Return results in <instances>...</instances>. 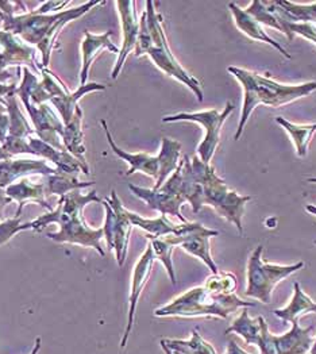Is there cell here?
Masks as SVG:
<instances>
[{"mask_svg": "<svg viewBox=\"0 0 316 354\" xmlns=\"http://www.w3.org/2000/svg\"><path fill=\"white\" fill-rule=\"evenodd\" d=\"M99 202L102 199L97 196L96 191H91L86 195L80 189H75L58 199L57 207L44 215H39L37 219L29 222L30 230L42 232L50 223L59 225L57 233H48L46 236L58 243H73L82 245L84 248L95 249L102 257L106 256L104 249L102 248V238L104 236L103 227L92 229L86 223L83 209L86 205Z\"/></svg>", "mask_w": 316, "mask_h": 354, "instance_id": "1", "label": "cell"}, {"mask_svg": "<svg viewBox=\"0 0 316 354\" xmlns=\"http://www.w3.org/2000/svg\"><path fill=\"white\" fill-rule=\"evenodd\" d=\"M104 4V1H86L84 4L55 14H37L29 10L22 14H4L0 11L3 30L14 34L29 46H35L42 56V66L48 68L50 55L57 48L58 34L68 24L82 18L93 7Z\"/></svg>", "mask_w": 316, "mask_h": 354, "instance_id": "2", "label": "cell"}, {"mask_svg": "<svg viewBox=\"0 0 316 354\" xmlns=\"http://www.w3.org/2000/svg\"><path fill=\"white\" fill-rule=\"evenodd\" d=\"M227 71L243 88V104L238 129L234 137L235 141L241 138L248 120L252 117V113L259 104L279 109L304 96H308L316 91V82L296 86L281 84L272 80L269 76H261L256 72L246 71L242 68L229 66Z\"/></svg>", "mask_w": 316, "mask_h": 354, "instance_id": "3", "label": "cell"}, {"mask_svg": "<svg viewBox=\"0 0 316 354\" xmlns=\"http://www.w3.org/2000/svg\"><path fill=\"white\" fill-rule=\"evenodd\" d=\"M254 303L245 301L241 297L231 294H215L210 291L205 286L192 288L185 294L176 297L169 304L157 308L154 311L156 317H215L227 319L232 313L239 308L253 307Z\"/></svg>", "mask_w": 316, "mask_h": 354, "instance_id": "4", "label": "cell"}, {"mask_svg": "<svg viewBox=\"0 0 316 354\" xmlns=\"http://www.w3.org/2000/svg\"><path fill=\"white\" fill-rule=\"evenodd\" d=\"M191 162L194 174L203 188V205L212 207L222 218L234 223L242 236V216L245 214V206L252 201V196H242L230 189L226 181L215 174V169L204 164L198 156H195Z\"/></svg>", "mask_w": 316, "mask_h": 354, "instance_id": "5", "label": "cell"}, {"mask_svg": "<svg viewBox=\"0 0 316 354\" xmlns=\"http://www.w3.org/2000/svg\"><path fill=\"white\" fill-rule=\"evenodd\" d=\"M100 123L106 133L107 142L111 150L114 151V154L130 165L129 171L126 172V176H131L136 172H142L145 175L153 177L156 180L153 189L157 191L177 169L180 162V154H181V144L178 141L164 137L161 140V149L157 156H150L146 153H129L116 145L107 127L106 120L102 119Z\"/></svg>", "mask_w": 316, "mask_h": 354, "instance_id": "6", "label": "cell"}, {"mask_svg": "<svg viewBox=\"0 0 316 354\" xmlns=\"http://www.w3.org/2000/svg\"><path fill=\"white\" fill-rule=\"evenodd\" d=\"M145 14L147 29L151 35V46L146 52V56L150 57L158 69H161L168 76L187 86L196 95L198 100L203 102L204 93L201 89V82L192 75H189L173 56L172 50L168 45L165 30L162 26V15L156 11L153 1H146Z\"/></svg>", "mask_w": 316, "mask_h": 354, "instance_id": "7", "label": "cell"}, {"mask_svg": "<svg viewBox=\"0 0 316 354\" xmlns=\"http://www.w3.org/2000/svg\"><path fill=\"white\" fill-rule=\"evenodd\" d=\"M263 246L259 245L250 254L248 263V287L245 295L268 304L270 303L272 292L275 287L292 273L297 272L304 266V263L295 266H273L262 261Z\"/></svg>", "mask_w": 316, "mask_h": 354, "instance_id": "8", "label": "cell"}, {"mask_svg": "<svg viewBox=\"0 0 316 354\" xmlns=\"http://www.w3.org/2000/svg\"><path fill=\"white\" fill-rule=\"evenodd\" d=\"M234 110H235V106L229 102L222 113H219L216 109L201 111V113H180V114L164 117L162 122L164 123L195 122L201 124L205 130V136L201 145L198 147V157L204 164L210 165V161L212 160L221 142V131H222L223 123L230 117Z\"/></svg>", "mask_w": 316, "mask_h": 354, "instance_id": "9", "label": "cell"}, {"mask_svg": "<svg viewBox=\"0 0 316 354\" xmlns=\"http://www.w3.org/2000/svg\"><path fill=\"white\" fill-rule=\"evenodd\" d=\"M102 205L106 211L104 219V238L110 250L115 252L118 266H124L130 234L133 230V223L127 215L129 209L122 205L118 194L113 189L111 196L102 201Z\"/></svg>", "mask_w": 316, "mask_h": 354, "instance_id": "10", "label": "cell"}, {"mask_svg": "<svg viewBox=\"0 0 316 354\" xmlns=\"http://www.w3.org/2000/svg\"><path fill=\"white\" fill-rule=\"evenodd\" d=\"M37 72L42 76L41 83L49 96V102L57 109L64 124H66L71 119L73 118L75 111L79 107L77 103L83 96H86V93L93 92V91H104L106 89V86H103V84L89 83L86 86H80L75 92H69L65 87V84H62L57 76L53 72H50L48 68L38 65Z\"/></svg>", "mask_w": 316, "mask_h": 354, "instance_id": "11", "label": "cell"}, {"mask_svg": "<svg viewBox=\"0 0 316 354\" xmlns=\"http://www.w3.org/2000/svg\"><path fill=\"white\" fill-rule=\"evenodd\" d=\"M219 236V232L204 227L201 223H181L178 230L173 236H164L173 246H181L187 253L198 257L208 269H211L212 274L219 272L218 266L215 264L211 250H210V238Z\"/></svg>", "mask_w": 316, "mask_h": 354, "instance_id": "12", "label": "cell"}, {"mask_svg": "<svg viewBox=\"0 0 316 354\" xmlns=\"http://www.w3.org/2000/svg\"><path fill=\"white\" fill-rule=\"evenodd\" d=\"M17 96V91H14L4 97L7 102V113L10 117V129L6 142L1 145V148L12 157L19 154L35 156L29 145L30 137H32L35 133L34 129H31L29 120L21 113Z\"/></svg>", "mask_w": 316, "mask_h": 354, "instance_id": "13", "label": "cell"}, {"mask_svg": "<svg viewBox=\"0 0 316 354\" xmlns=\"http://www.w3.org/2000/svg\"><path fill=\"white\" fill-rule=\"evenodd\" d=\"M21 100L26 111L29 113L37 138H39L41 141L49 144L50 147L58 150H65L61 142V136L64 133V123L53 113L52 107L48 103H44L41 106H34L29 99H21Z\"/></svg>", "mask_w": 316, "mask_h": 354, "instance_id": "14", "label": "cell"}, {"mask_svg": "<svg viewBox=\"0 0 316 354\" xmlns=\"http://www.w3.org/2000/svg\"><path fill=\"white\" fill-rule=\"evenodd\" d=\"M34 57L35 50L31 46L14 34L0 30V84L12 80V75L6 71L7 66L31 65L37 71L38 64H35Z\"/></svg>", "mask_w": 316, "mask_h": 354, "instance_id": "15", "label": "cell"}, {"mask_svg": "<svg viewBox=\"0 0 316 354\" xmlns=\"http://www.w3.org/2000/svg\"><path fill=\"white\" fill-rule=\"evenodd\" d=\"M115 4L119 17H120L123 41H122V48L119 49L115 66L111 73L113 80L118 79V76L126 62V59L129 57L130 53H133L136 50L138 34H140V21L137 19V14H136V3L120 0V1H116Z\"/></svg>", "mask_w": 316, "mask_h": 354, "instance_id": "16", "label": "cell"}, {"mask_svg": "<svg viewBox=\"0 0 316 354\" xmlns=\"http://www.w3.org/2000/svg\"><path fill=\"white\" fill-rule=\"evenodd\" d=\"M61 174L55 167L48 165V161L42 158H17L0 161V188L6 189L15 181L31 176H49Z\"/></svg>", "mask_w": 316, "mask_h": 354, "instance_id": "17", "label": "cell"}, {"mask_svg": "<svg viewBox=\"0 0 316 354\" xmlns=\"http://www.w3.org/2000/svg\"><path fill=\"white\" fill-rule=\"evenodd\" d=\"M154 260H156V256H154V252H153V248L151 245L149 243L146 250L144 252V254L140 257V260L137 261V264L134 266V270H133V276H131V292H130V307H129V318H127V326H126V330H124V334H123V338L120 341V348L123 349L127 344V339H129V335L133 330V326H134V321H136V311H137V304H138V300H140V296L141 292L150 277V273H151V268L154 264Z\"/></svg>", "mask_w": 316, "mask_h": 354, "instance_id": "18", "label": "cell"}, {"mask_svg": "<svg viewBox=\"0 0 316 354\" xmlns=\"http://www.w3.org/2000/svg\"><path fill=\"white\" fill-rule=\"evenodd\" d=\"M6 195L12 201L18 203V209L15 212V216L21 218L24 207L28 202H34L38 203L39 206L46 208L48 211H53V207L50 206L46 201V184L44 176H41V180L34 181L32 176L24 177L18 180L17 183L8 185L6 189Z\"/></svg>", "mask_w": 316, "mask_h": 354, "instance_id": "19", "label": "cell"}, {"mask_svg": "<svg viewBox=\"0 0 316 354\" xmlns=\"http://www.w3.org/2000/svg\"><path fill=\"white\" fill-rule=\"evenodd\" d=\"M129 189L133 192V195L144 201L147 206L151 209L158 211L161 215H173L181 223L188 222L181 214V206L185 203V201L181 196L171 192H164L161 189L156 191L153 188L149 189V188L137 187L133 184H129Z\"/></svg>", "mask_w": 316, "mask_h": 354, "instance_id": "20", "label": "cell"}, {"mask_svg": "<svg viewBox=\"0 0 316 354\" xmlns=\"http://www.w3.org/2000/svg\"><path fill=\"white\" fill-rule=\"evenodd\" d=\"M113 31H107L99 35L92 34L89 30L84 31V38L82 42V69H80V86H86L88 73L92 64L103 50L119 55V49L111 42Z\"/></svg>", "mask_w": 316, "mask_h": 354, "instance_id": "21", "label": "cell"}, {"mask_svg": "<svg viewBox=\"0 0 316 354\" xmlns=\"http://www.w3.org/2000/svg\"><path fill=\"white\" fill-rule=\"evenodd\" d=\"M30 148L32 149L35 157L42 158L45 161H50L55 164V168L58 169L61 174L77 176L80 172L84 174L83 167L80 162L66 150H58V149L50 147L49 144L41 141L39 138L30 137Z\"/></svg>", "mask_w": 316, "mask_h": 354, "instance_id": "22", "label": "cell"}, {"mask_svg": "<svg viewBox=\"0 0 316 354\" xmlns=\"http://www.w3.org/2000/svg\"><path fill=\"white\" fill-rule=\"evenodd\" d=\"M290 330L283 335L273 334V342L276 354H308L314 345V338L311 335L313 326L301 328L299 322L290 324Z\"/></svg>", "mask_w": 316, "mask_h": 354, "instance_id": "23", "label": "cell"}, {"mask_svg": "<svg viewBox=\"0 0 316 354\" xmlns=\"http://www.w3.org/2000/svg\"><path fill=\"white\" fill-rule=\"evenodd\" d=\"M84 133H83V111L80 107L76 109L73 118L66 124H64V133L61 141L65 150L71 153L83 167L84 174L89 175V167L86 160V147H84Z\"/></svg>", "mask_w": 316, "mask_h": 354, "instance_id": "24", "label": "cell"}, {"mask_svg": "<svg viewBox=\"0 0 316 354\" xmlns=\"http://www.w3.org/2000/svg\"><path fill=\"white\" fill-rule=\"evenodd\" d=\"M229 10L234 17V22L236 25V28L241 30L243 34H246L249 38L254 39V41H259V42H265L270 46H273L275 49H277L283 56H286L288 59H292V56L287 52L286 48H283L277 41H275L272 37H269L266 34V31L262 29V26L259 25V22L246 11L239 8L235 3H230L229 4Z\"/></svg>", "mask_w": 316, "mask_h": 354, "instance_id": "25", "label": "cell"}, {"mask_svg": "<svg viewBox=\"0 0 316 354\" xmlns=\"http://www.w3.org/2000/svg\"><path fill=\"white\" fill-rule=\"evenodd\" d=\"M293 291H295L293 297L287 307L275 311L276 317L289 324L297 321V318L303 314L316 313V301H314L307 294H304L299 283H295Z\"/></svg>", "mask_w": 316, "mask_h": 354, "instance_id": "26", "label": "cell"}, {"mask_svg": "<svg viewBox=\"0 0 316 354\" xmlns=\"http://www.w3.org/2000/svg\"><path fill=\"white\" fill-rule=\"evenodd\" d=\"M133 226H137L140 229L145 230L147 233L149 239H154V238H164L167 236H173L177 233L178 226L180 225H174L172 223L167 215H161L156 219H147L144 218L136 212L129 211L127 212Z\"/></svg>", "mask_w": 316, "mask_h": 354, "instance_id": "27", "label": "cell"}, {"mask_svg": "<svg viewBox=\"0 0 316 354\" xmlns=\"http://www.w3.org/2000/svg\"><path fill=\"white\" fill-rule=\"evenodd\" d=\"M276 122L287 131L296 148L299 157H306L311 140L316 133V123L313 124H295L283 117L276 118Z\"/></svg>", "mask_w": 316, "mask_h": 354, "instance_id": "28", "label": "cell"}, {"mask_svg": "<svg viewBox=\"0 0 316 354\" xmlns=\"http://www.w3.org/2000/svg\"><path fill=\"white\" fill-rule=\"evenodd\" d=\"M262 319L263 317L252 319L249 317L248 308H243L241 313V317H238L232 322V325L226 330V334L236 333L245 339L248 345H257L261 337V330H262Z\"/></svg>", "mask_w": 316, "mask_h": 354, "instance_id": "29", "label": "cell"}, {"mask_svg": "<svg viewBox=\"0 0 316 354\" xmlns=\"http://www.w3.org/2000/svg\"><path fill=\"white\" fill-rule=\"evenodd\" d=\"M280 15L293 24H316V1L311 4H299L292 1H276Z\"/></svg>", "mask_w": 316, "mask_h": 354, "instance_id": "30", "label": "cell"}, {"mask_svg": "<svg viewBox=\"0 0 316 354\" xmlns=\"http://www.w3.org/2000/svg\"><path fill=\"white\" fill-rule=\"evenodd\" d=\"M173 352L181 354H216L210 342L203 339L199 331L194 330L188 341L183 339H164Z\"/></svg>", "mask_w": 316, "mask_h": 354, "instance_id": "31", "label": "cell"}, {"mask_svg": "<svg viewBox=\"0 0 316 354\" xmlns=\"http://www.w3.org/2000/svg\"><path fill=\"white\" fill-rule=\"evenodd\" d=\"M269 8L276 14L281 28H283V32L288 37L289 41H293L295 35H300L308 41H311L313 44L316 45V26L313 24H293V22H288L286 21L280 12H279V7L276 4V1H266Z\"/></svg>", "mask_w": 316, "mask_h": 354, "instance_id": "32", "label": "cell"}, {"mask_svg": "<svg viewBox=\"0 0 316 354\" xmlns=\"http://www.w3.org/2000/svg\"><path fill=\"white\" fill-rule=\"evenodd\" d=\"M246 11L259 22V25H266L269 28L279 30L283 32V28L276 17V14L269 8L266 1H259V0H254L248 8Z\"/></svg>", "mask_w": 316, "mask_h": 354, "instance_id": "33", "label": "cell"}, {"mask_svg": "<svg viewBox=\"0 0 316 354\" xmlns=\"http://www.w3.org/2000/svg\"><path fill=\"white\" fill-rule=\"evenodd\" d=\"M150 245L153 248L156 259H158L162 263V266H165V269L169 274V279L172 280L173 284H176L177 280H176V272H174L172 261V252L174 246L171 245L168 241H165L164 238H154V239H151Z\"/></svg>", "mask_w": 316, "mask_h": 354, "instance_id": "34", "label": "cell"}, {"mask_svg": "<svg viewBox=\"0 0 316 354\" xmlns=\"http://www.w3.org/2000/svg\"><path fill=\"white\" fill-rule=\"evenodd\" d=\"M204 286L215 294L231 295L236 290V277L229 272H218L216 274L208 277Z\"/></svg>", "mask_w": 316, "mask_h": 354, "instance_id": "35", "label": "cell"}, {"mask_svg": "<svg viewBox=\"0 0 316 354\" xmlns=\"http://www.w3.org/2000/svg\"><path fill=\"white\" fill-rule=\"evenodd\" d=\"M30 230L29 222L21 223V218L14 216L0 222V246L10 242V239L18 233Z\"/></svg>", "mask_w": 316, "mask_h": 354, "instance_id": "36", "label": "cell"}, {"mask_svg": "<svg viewBox=\"0 0 316 354\" xmlns=\"http://www.w3.org/2000/svg\"><path fill=\"white\" fill-rule=\"evenodd\" d=\"M225 354H249L246 353L242 348H239V345L234 341V339H230V342H229V345H227V351H226V353Z\"/></svg>", "mask_w": 316, "mask_h": 354, "instance_id": "37", "label": "cell"}, {"mask_svg": "<svg viewBox=\"0 0 316 354\" xmlns=\"http://www.w3.org/2000/svg\"><path fill=\"white\" fill-rule=\"evenodd\" d=\"M12 201L6 195V191L3 188H0V219L3 218V209L7 205H10Z\"/></svg>", "mask_w": 316, "mask_h": 354, "instance_id": "38", "label": "cell"}, {"mask_svg": "<svg viewBox=\"0 0 316 354\" xmlns=\"http://www.w3.org/2000/svg\"><path fill=\"white\" fill-rule=\"evenodd\" d=\"M161 348H162V351H164V353L165 354H174L173 353L172 349H169V346L165 344L164 339H161Z\"/></svg>", "mask_w": 316, "mask_h": 354, "instance_id": "39", "label": "cell"}, {"mask_svg": "<svg viewBox=\"0 0 316 354\" xmlns=\"http://www.w3.org/2000/svg\"><path fill=\"white\" fill-rule=\"evenodd\" d=\"M306 209L316 216V206H314V205H308V206L306 207Z\"/></svg>", "mask_w": 316, "mask_h": 354, "instance_id": "40", "label": "cell"}, {"mask_svg": "<svg viewBox=\"0 0 316 354\" xmlns=\"http://www.w3.org/2000/svg\"><path fill=\"white\" fill-rule=\"evenodd\" d=\"M39 342H41V339L39 338H37V344H35V348H34V351H32V353L31 354H37L38 353V351H39Z\"/></svg>", "mask_w": 316, "mask_h": 354, "instance_id": "41", "label": "cell"}, {"mask_svg": "<svg viewBox=\"0 0 316 354\" xmlns=\"http://www.w3.org/2000/svg\"><path fill=\"white\" fill-rule=\"evenodd\" d=\"M310 354H316V339L314 341V345H313V348H311V352Z\"/></svg>", "mask_w": 316, "mask_h": 354, "instance_id": "42", "label": "cell"}, {"mask_svg": "<svg viewBox=\"0 0 316 354\" xmlns=\"http://www.w3.org/2000/svg\"><path fill=\"white\" fill-rule=\"evenodd\" d=\"M307 181H308V183H316V177H308Z\"/></svg>", "mask_w": 316, "mask_h": 354, "instance_id": "43", "label": "cell"}, {"mask_svg": "<svg viewBox=\"0 0 316 354\" xmlns=\"http://www.w3.org/2000/svg\"><path fill=\"white\" fill-rule=\"evenodd\" d=\"M169 349H171V348H169ZM173 353H174V354H181V353H177V352H173Z\"/></svg>", "mask_w": 316, "mask_h": 354, "instance_id": "44", "label": "cell"}]
</instances>
